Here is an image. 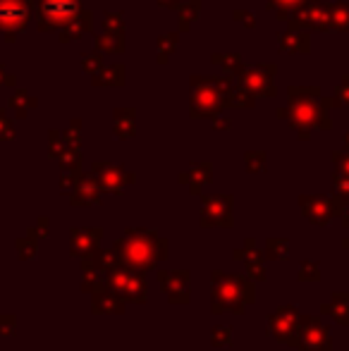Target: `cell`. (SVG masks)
<instances>
[{
    "label": "cell",
    "mask_w": 349,
    "mask_h": 351,
    "mask_svg": "<svg viewBox=\"0 0 349 351\" xmlns=\"http://www.w3.org/2000/svg\"><path fill=\"white\" fill-rule=\"evenodd\" d=\"M287 98L289 106L280 108L278 115L289 120L292 130H297L299 139H309L311 130H328L330 127L318 86H289Z\"/></svg>",
    "instance_id": "6da1fadb"
},
{
    "label": "cell",
    "mask_w": 349,
    "mask_h": 351,
    "mask_svg": "<svg viewBox=\"0 0 349 351\" xmlns=\"http://www.w3.org/2000/svg\"><path fill=\"white\" fill-rule=\"evenodd\" d=\"M189 108H191V117H218L225 110V96L213 86L210 77L191 74Z\"/></svg>",
    "instance_id": "7a4b0ae2"
},
{
    "label": "cell",
    "mask_w": 349,
    "mask_h": 351,
    "mask_svg": "<svg viewBox=\"0 0 349 351\" xmlns=\"http://www.w3.org/2000/svg\"><path fill=\"white\" fill-rule=\"evenodd\" d=\"M38 29H62L80 14V0H38Z\"/></svg>",
    "instance_id": "3957f363"
},
{
    "label": "cell",
    "mask_w": 349,
    "mask_h": 351,
    "mask_svg": "<svg viewBox=\"0 0 349 351\" xmlns=\"http://www.w3.org/2000/svg\"><path fill=\"white\" fill-rule=\"evenodd\" d=\"M275 77H278V65H273V62H258L254 67H247L242 72V77L237 79V84L247 88L254 98H273L278 93Z\"/></svg>",
    "instance_id": "277c9868"
},
{
    "label": "cell",
    "mask_w": 349,
    "mask_h": 351,
    "mask_svg": "<svg viewBox=\"0 0 349 351\" xmlns=\"http://www.w3.org/2000/svg\"><path fill=\"white\" fill-rule=\"evenodd\" d=\"M32 0H0V32L8 41H14V34L27 27L32 19Z\"/></svg>",
    "instance_id": "5b68a950"
},
{
    "label": "cell",
    "mask_w": 349,
    "mask_h": 351,
    "mask_svg": "<svg viewBox=\"0 0 349 351\" xmlns=\"http://www.w3.org/2000/svg\"><path fill=\"white\" fill-rule=\"evenodd\" d=\"M292 19L299 27L309 29V32L311 29L313 32H326V29H330V3H326V0H306L304 8Z\"/></svg>",
    "instance_id": "8992f818"
},
{
    "label": "cell",
    "mask_w": 349,
    "mask_h": 351,
    "mask_svg": "<svg viewBox=\"0 0 349 351\" xmlns=\"http://www.w3.org/2000/svg\"><path fill=\"white\" fill-rule=\"evenodd\" d=\"M280 51L282 53H309L311 51V34L309 29L299 27L294 19H289L287 29L280 34Z\"/></svg>",
    "instance_id": "52a82bcc"
},
{
    "label": "cell",
    "mask_w": 349,
    "mask_h": 351,
    "mask_svg": "<svg viewBox=\"0 0 349 351\" xmlns=\"http://www.w3.org/2000/svg\"><path fill=\"white\" fill-rule=\"evenodd\" d=\"M91 27H93V12H91V10H80V14H77V17L72 19L67 27L60 29V36H58V41H60V43L77 41L82 34L91 32Z\"/></svg>",
    "instance_id": "ba28073f"
},
{
    "label": "cell",
    "mask_w": 349,
    "mask_h": 351,
    "mask_svg": "<svg viewBox=\"0 0 349 351\" xmlns=\"http://www.w3.org/2000/svg\"><path fill=\"white\" fill-rule=\"evenodd\" d=\"M125 65L122 62H112V65H103V70L91 77L93 86H125Z\"/></svg>",
    "instance_id": "9c48e42d"
},
{
    "label": "cell",
    "mask_w": 349,
    "mask_h": 351,
    "mask_svg": "<svg viewBox=\"0 0 349 351\" xmlns=\"http://www.w3.org/2000/svg\"><path fill=\"white\" fill-rule=\"evenodd\" d=\"M134 108H117L112 112V130H115V136L120 139H130L134 136Z\"/></svg>",
    "instance_id": "30bf717a"
},
{
    "label": "cell",
    "mask_w": 349,
    "mask_h": 351,
    "mask_svg": "<svg viewBox=\"0 0 349 351\" xmlns=\"http://www.w3.org/2000/svg\"><path fill=\"white\" fill-rule=\"evenodd\" d=\"M210 62L218 65V67H223V72L230 74V77H234V79H239L242 77V72L247 70L239 53H213V56H210Z\"/></svg>",
    "instance_id": "8fae6325"
},
{
    "label": "cell",
    "mask_w": 349,
    "mask_h": 351,
    "mask_svg": "<svg viewBox=\"0 0 349 351\" xmlns=\"http://www.w3.org/2000/svg\"><path fill=\"white\" fill-rule=\"evenodd\" d=\"M175 12H177V24H180V32H186V29H191V24L199 19L201 0H184V3H177Z\"/></svg>",
    "instance_id": "7c38bea8"
},
{
    "label": "cell",
    "mask_w": 349,
    "mask_h": 351,
    "mask_svg": "<svg viewBox=\"0 0 349 351\" xmlns=\"http://www.w3.org/2000/svg\"><path fill=\"white\" fill-rule=\"evenodd\" d=\"M304 3H306V0H265V8H268L270 12H275L278 19L289 22V19L304 8Z\"/></svg>",
    "instance_id": "4fadbf2b"
},
{
    "label": "cell",
    "mask_w": 349,
    "mask_h": 351,
    "mask_svg": "<svg viewBox=\"0 0 349 351\" xmlns=\"http://www.w3.org/2000/svg\"><path fill=\"white\" fill-rule=\"evenodd\" d=\"M8 103H10V108H12L17 117H27L29 110H34V108L38 106V98L32 96L29 91H24V88H14V93L10 96Z\"/></svg>",
    "instance_id": "5bb4252c"
},
{
    "label": "cell",
    "mask_w": 349,
    "mask_h": 351,
    "mask_svg": "<svg viewBox=\"0 0 349 351\" xmlns=\"http://www.w3.org/2000/svg\"><path fill=\"white\" fill-rule=\"evenodd\" d=\"M93 46H96V53H112V56H117V53H125V36H112V34H96L93 36Z\"/></svg>",
    "instance_id": "9a60e30c"
},
{
    "label": "cell",
    "mask_w": 349,
    "mask_h": 351,
    "mask_svg": "<svg viewBox=\"0 0 349 351\" xmlns=\"http://www.w3.org/2000/svg\"><path fill=\"white\" fill-rule=\"evenodd\" d=\"M177 43H180V32H168L158 36V41H156V46H158L156 60H158L160 65H165V62L173 58V53L177 51Z\"/></svg>",
    "instance_id": "2e32d148"
},
{
    "label": "cell",
    "mask_w": 349,
    "mask_h": 351,
    "mask_svg": "<svg viewBox=\"0 0 349 351\" xmlns=\"http://www.w3.org/2000/svg\"><path fill=\"white\" fill-rule=\"evenodd\" d=\"M330 29H335V32H347L349 29V0L330 3Z\"/></svg>",
    "instance_id": "e0dca14e"
},
{
    "label": "cell",
    "mask_w": 349,
    "mask_h": 351,
    "mask_svg": "<svg viewBox=\"0 0 349 351\" xmlns=\"http://www.w3.org/2000/svg\"><path fill=\"white\" fill-rule=\"evenodd\" d=\"M254 103H256V98L239 84H234L232 91L225 93V108H252Z\"/></svg>",
    "instance_id": "ac0fdd59"
},
{
    "label": "cell",
    "mask_w": 349,
    "mask_h": 351,
    "mask_svg": "<svg viewBox=\"0 0 349 351\" xmlns=\"http://www.w3.org/2000/svg\"><path fill=\"white\" fill-rule=\"evenodd\" d=\"M93 172L101 175V182L108 186V189H117V186L122 184L120 167H112V165H108V162H96V165H93Z\"/></svg>",
    "instance_id": "d6986e66"
},
{
    "label": "cell",
    "mask_w": 349,
    "mask_h": 351,
    "mask_svg": "<svg viewBox=\"0 0 349 351\" xmlns=\"http://www.w3.org/2000/svg\"><path fill=\"white\" fill-rule=\"evenodd\" d=\"M103 32L112 34V36H125V12L103 14Z\"/></svg>",
    "instance_id": "ffe728a7"
},
{
    "label": "cell",
    "mask_w": 349,
    "mask_h": 351,
    "mask_svg": "<svg viewBox=\"0 0 349 351\" xmlns=\"http://www.w3.org/2000/svg\"><path fill=\"white\" fill-rule=\"evenodd\" d=\"M82 70H84L88 77H93V74H98L103 70V56L101 53H88V56L82 58Z\"/></svg>",
    "instance_id": "44dd1931"
},
{
    "label": "cell",
    "mask_w": 349,
    "mask_h": 351,
    "mask_svg": "<svg viewBox=\"0 0 349 351\" xmlns=\"http://www.w3.org/2000/svg\"><path fill=\"white\" fill-rule=\"evenodd\" d=\"M80 127H82V122L80 120H72L70 122V130L62 134V139H65V146L67 148H80Z\"/></svg>",
    "instance_id": "7402d4cb"
},
{
    "label": "cell",
    "mask_w": 349,
    "mask_h": 351,
    "mask_svg": "<svg viewBox=\"0 0 349 351\" xmlns=\"http://www.w3.org/2000/svg\"><path fill=\"white\" fill-rule=\"evenodd\" d=\"M10 139H14V125L5 115L3 108H0V141H10Z\"/></svg>",
    "instance_id": "603a6c76"
},
{
    "label": "cell",
    "mask_w": 349,
    "mask_h": 351,
    "mask_svg": "<svg viewBox=\"0 0 349 351\" xmlns=\"http://www.w3.org/2000/svg\"><path fill=\"white\" fill-rule=\"evenodd\" d=\"M48 139H51V156H53V158H60L62 153L67 151L65 139H62V134H60V132H56V130H53V132H51V136H48Z\"/></svg>",
    "instance_id": "cb8c5ba5"
},
{
    "label": "cell",
    "mask_w": 349,
    "mask_h": 351,
    "mask_svg": "<svg viewBox=\"0 0 349 351\" xmlns=\"http://www.w3.org/2000/svg\"><path fill=\"white\" fill-rule=\"evenodd\" d=\"M232 17H234V22H239V24H244V27H256V17H254L252 12H249L247 8H237L232 12Z\"/></svg>",
    "instance_id": "d4e9b609"
},
{
    "label": "cell",
    "mask_w": 349,
    "mask_h": 351,
    "mask_svg": "<svg viewBox=\"0 0 349 351\" xmlns=\"http://www.w3.org/2000/svg\"><path fill=\"white\" fill-rule=\"evenodd\" d=\"M333 96H335L342 106H349V74L340 79V84L335 86V93H333Z\"/></svg>",
    "instance_id": "484cf974"
},
{
    "label": "cell",
    "mask_w": 349,
    "mask_h": 351,
    "mask_svg": "<svg viewBox=\"0 0 349 351\" xmlns=\"http://www.w3.org/2000/svg\"><path fill=\"white\" fill-rule=\"evenodd\" d=\"M247 162H249V170H263L265 153H247Z\"/></svg>",
    "instance_id": "4316f807"
},
{
    "label": "cell",
    "mask_w": 349,
    "mask_h": 351,
    "mask_svg": "<svg viewBox=\"0 0 349 351\" xmlns=\"http://www.w3.org/2000/svg\"><path fill=\"white\" fill-rule=\"evenodd\" d=\"M3 84L5 86H14V77L5 72V65H0V86H3Z\"/></svg>",
    "instance_id": "83f0119b"
},
{
    "label": "cell",
    "mask_w": 349,
    "mask_h": 351,
    "mask_svg": "<svg viewBox=\"0 0 349 351\" xmlns=\"http://www.w3.org/2000/svg\"><path fill=\"white\" fill-rule=\"evenodd\" d=\"M213 127H215V130H228L230 120H228V117H223V115H218V117H213Z\"/></svg>",
    "instance_id": "f1b7e54d"
},
{
    "label": "cell",
    "mask_w": 349,
    "mask_h": 351,
    "mask_svg": "<svg viewBox=\"0 0 349 351\" xmlns=\"http://www.w3.org/2000/svg\"><path fill=\"white\" fill-rule=\"evenodd\" d=\"M154 3L163 5V8H173V10H175V5L180 3V0H154Z\"/></svg>",
    "instance_id": "f546056e"
},
{
    "label": "cell",
    "mask_w": 349,
    "mask_h": 351,
    "mask_svg": "<svg viewBox=\"0 0 349 351\" xmlns=\"http://www.w3.org/2000/svg\"><path fill=\"white\" fill-rule=\"evenodd\" d=\"M335 160H342V167H345V170L349 172V158H342L340 153H335Z\"/></svg>",
    "instance_id": "4dcf8cb0"
},
{
    "label": "cell",
    "mask_w": 349,
    "mask_h": 351,
    "mask_svg": "<svg viewBox=\"0 0 349 351\" xmlns=\"http://www.w3.org/2000/svg\"><path fill=\"white\" fill-rule=\"evenodd\" d=\"M345 146L349 148V132H347V134H345Z\"/></svg>",
    "instance_id": "1f68e13d"
}]
</instances>
